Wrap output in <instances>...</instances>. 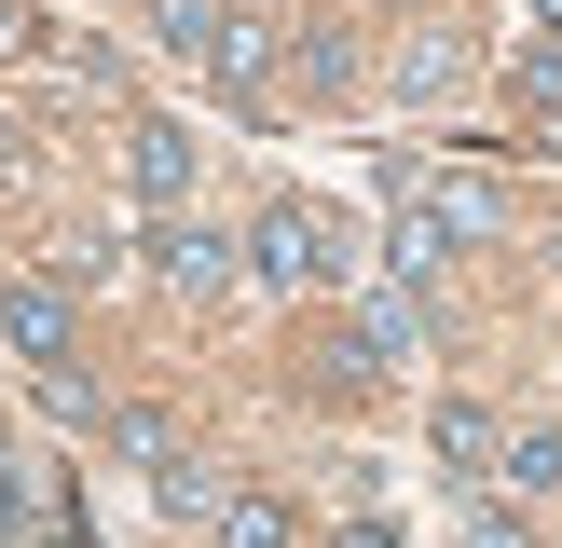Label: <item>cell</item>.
Here are the masks:
<instances>
[{"label": "cell", "mask_w": 562, "mask_h": 548, "mask_svg": "<svg viewBox=\"0 0 562 548\" xmlns=\"http://www.w3.org/2000/svg\"><path fill=\"white\" fill-rule=\"evenodd\" d=\"M384 192H398V233H384V274H398V288H439L453 247H494V179H481V164L398 151V164H384Z\"/></svg>", "instance_id": "1"}, {"label": "cell", "mask_w": 562, "mask_h": 548, "mask_svg": "<svg viewBox=\"0 0 562 548\" xmlns=\"http://www.w3.org/2000/svg\"><path fill=\"white\" fill-rule=\"evenodd\" d=\"M344 219H316L302 192H261V219H247V288H274V301H316V288H344Z\"/></svg>", "instance_id": "2"}, {"label": "cell", "mask_w": 562, "mask_h": 548, "mask_svg": "<svg viewBox=\"0 0 562 548\" xmlns=\"http://www.w3.org/2000/svg\"><path fill=\"white\" fill-rule=\"evenodd\" d=\"M0 343L27 356V384H42L55 411H82V370H69V288H55V274H14V288H0Z\"/></svg>", "instance_id": "3"}, {"label": "cell", "mask_w": 562, "mask_h": 548, "mask_svg": "<svg viewBox=\"0 0 562 548\" xmlns=\"http://www.w3.org/2000/svg\"><path fill=\"white\" fill-rule=\"evenodd\" d=\"M192 164H206V151H192L179 124H124V192H137V206L179 219V206H192Z\"/></svg>", "instance_id": "4"}, {"label": "cell", "mask_w": 562, "mask_h": 548, "mask_svg": "<svg viewBox=\"0 0 562 548\" xmlns=\"http://www.w3.org/2000/svg\"><path fill=\"white\" fill-rule=\"evenodd\" d=\"M234 261H247V247H220L206 219H165V247H151V274H165L179 301H220V288H234Z\"/></svg>", "instance_id": "5"}, {"label": "cell", "mask_w": 562, "mask_h": 548, "mask_svg": "<svg viewBox=\"0 0 562 548\" xmlns=\"http://www.w3.org/2000/svg\"><path fill=\"white\" fill-rule=\"evenodd\" d=\"M453 82H467V42H453V27H426V42L398 55V82H384V96H398V110H439Z\"/></svg>", "instance_id": "6"}, {"label": "cell", "mask_w": 562, "mask_h": 548, "mask_svg": "<svg viewBox=\"0 0 562 548\" xmlns=\"http://www.w3.org/2000/svg\"><path fill=\"white\" fill-rule=\"evenodd\" d=\"M220 548H302L289 493H220Z\"/></svg>", "instance_id": "7"}, {"label": "cell", "mask_w": 562, "mask_h": 548, "mask_svg": "<svg viewBox=\"0 0 562 548\" xmlns=\"http://www.w3.org/2000/svg\"><path fill=\"white\" fill-rule=\"evenodd\" d=\"M439 466H508V438H494L481 398H439Z\"/></svg>", "instance_id": "8"}, {"label": "cell", "mask_w": 562, "mask_h": 548, "mask_svg": "<svg viewBox=\"0 0 562 548\" xmlns=\"http://www.w3.org/2000/svg\"><path fill=\"white\" fill-rule=\"evenodd\" d=\"M508 480L521 493H562V425H508Z\"/></svg>", "instance_id": "9"}, {"label": "cell", "mask_w": 562, "mask_h": 548, "mask_svg": "<svg viewBox=\"0 0 562 548\" xmlns=\"http://www.w3.org/2000/svg\"><path fill=\"white\" fill-rule=\"evenodd\" d=\"M521 82H536V96L562 110V27H521Z\"/></svg>", "instance_id": "10"}, {"label": "cell", "mask_w": 562, "mask_h": 548, "mask_svg": "<svg viewBox=\"0 0 562 548\" xmlns=\"http://www.w3.org/2000/svg\"><path fill=\"white\" fill-rule=\"evenodd\" d=\"M467 548H536V535H521L508 507H467Z\"/></svg>", "instance_id": "11"}, {"label": "cell", "mask_w": 562, "mask_h": 548, "mask_svg": "<svg viewBox=\"0 0 562 548\" xmlns=\"http://www.w3.org/2000/svg\"><path fill=\"white\" fill-rule=\"evenodd\" d=\"M329 548H398V521H371V507H357V521H344Z\"/></svg>", "instance_id": "12"}, {"label": "cell", "mask_w": 562, "mask_h": 548, "mask_svg": "<svg viewBox=\"0 0 562 548\" xmlns=\"http://www.w3.org/2000/svg\"><path fill=\"white\" fill-rule=\"evenodd\" d=\"M234 14H261V0H234Z\"/></svg>", "instance_id": "13"}]
</instances>
